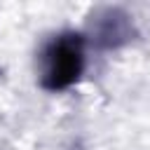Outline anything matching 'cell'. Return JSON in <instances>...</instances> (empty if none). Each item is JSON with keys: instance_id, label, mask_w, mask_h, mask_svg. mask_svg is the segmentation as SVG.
<instances>
[{"instance_id": "6da1fadb", "label": "cell", "mask_w": 150, "mask_h": 150, "mask_svg": "<svg viewBox=\"0 0 150 150\" xmlns=\"http://www.w3.org/2000/svg\"><path fill=\"white\" fill-rule=\"evenodd\" d=\"M84 40L80 35H59L45 49V75L42 84L47 89H63L73 84L84 66Z\"/></svg>"}]
</instances>
